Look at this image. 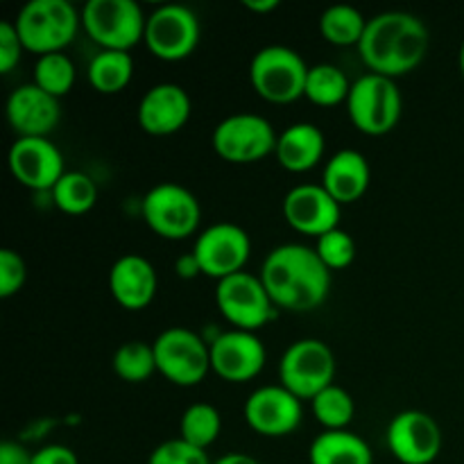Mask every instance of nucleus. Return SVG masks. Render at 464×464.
I'll use <instances>...</instances> for the list:
<instances>
[{"label":"nucleus","mask_w":464,"mask_h":464,"mask_svg":"<svg viewBox=\"0 0 464 464\" xmlns=\"http://www.w3.org/2000/svg\"><path fill=\"white\" fill-rule=\"evenodd\" d=\"M59 118H62L59 98L45 93L34 82L18 86L7 98V121L18 139H32V136L48 139L50 131L59 125Z\"/></svg>","instance_id":"obj_20"},{"label":"nucleus","mask_w":464,"mask_h":464,"mask_svg":"<svg viewBox=\"0 0 464 464\" xmlns=\"http://www.w3.org/2000/svg\"><path fill=\"white\" fill-rule=\"evenodd\" d=\"M157 270L140 254H122L109 270V290L127 311H143L157 295Z\"/></svg>","instance_id":"obj_21"},{"label":"nucleus","mask_w":464,"mask_h":464,"mask_svg":"<svg viewBox=\"0 0 464 464\" xmlns=\"http://www.w3.org/2000/svg\"><path fill=\"white\" fill-rule=\"evenodd\" d=\"M27 279L25 261L14 249H0V297H12L21 293L23 284Z\"/></svg>","instance_id":"obj_35"},{"label":"nucleus","mask_w":464,"mask_h":464,"mask_svg":"<svg viewBox=\"0 0 464 464\" xmlns=\"http://www.w3.org/2000/svg\"><path fill=\"white\" fill-rule=\"evenodd\" d=\"M23 45L21 36H18L16 25L12 21L0 23V72H9L21 59Z\"/></svg>","instance_id":"obj_36"},{"label":"nucleus","mask_w":464,"mask_h":464,"mask_svg":"<svg viewBox=\"0 0 464 464\" xmlns=\"http://www.w3.org/2000/svg\"><path fill=\"white\" fill-rule=\"evenodd\" d=\"M340 208L334 195L322 184H299L285 193L284 218L295 231L306 236H324L338 229Z\"/></svg>","instance_id":"obj_18"},{"label":"nucleus","mask_w":464,"mask_h":464,"mask_svg":"<svg viewBox=\"0 0 464 464\" xmlns=\"http://www.w3.org/2000/svg\"><path fill=\"white\" fill-rule=\"evenodd\" d=\"M222 430V417L220 411L211 403H193L184 411L179 421V438L186 440L193 447L204 449L207 451L213 442L218 440Z\"/></svg>","instance_id":"obj_29"},{"label":"nucleus","mask_w":464,"mask_h":464,"mask_svg":"<svg viewBox=\"0 0 464 464\" xmlns=\"http://www.w3.org/2000/svg\"><path fill=\"white\" fill-rule=\"evenodd\" d=\"M0 464H32V453L18 442L0 444Z\"/></svg>","instance_id":"obj_38"},{"label":"nucleus","mask_w":464,"mask_h":464,"mask_svg":"<svg viewBox=\"0 0 464 464\" xmlns=\"http://www.w3.org/2000/svg\"><path fill=\"white\" fill-rule=\"evenodd\" d=\"M143 220L157 236L168 240H181L195 234L202 220L199 199L186 186L175 181H161L145 193Z\"/></svg>","instance_id":"obj_9"},{"label":"nucleus","mask_w":464,"mask_h":464,"mask_svg":"<svg viewBox=\"0 0 464 464\" xmlns=\"http://www.w3.org/2000/svg\"><path fill=\"white\" fill-rule=\"evenodd\" d=\"M249 252H252V240L247 231L234 222H218L207 227L198 236L193 247V254L202 266V275L218 281L243 272Z\"/></svg>","instance_id":"obj_13"},{"label":"nucleus","mask_w":464,"mask_h":464,"mask_svg":"<svg viewBox=\"0 0 464 464\" xmlns=\"http://www.w3.org/2000/svg\"><path fill=\"white\" fill-rule=\"evenodd\" d=\"M335 356L324 340L304 338L290 344L279 361V381L285 390L311 401L334 385Z\"/></svg>","instance_id":"obj_8"},{"label":"nucleus","mask_w":464,"mask_h":464,"mask_svg":"<svg viewBox=\"0 0 464 464\" xmlns=\"http://www.w3.org/2000/svg\"><path fill=\"white\" fill-rule=\"evenodd\" d=\"M134 75V59L127 50H100L89 63V82L100 93H121Z\"/></svg>","instance_id":"obj_25"},{"label":"nucleus","mask_w":464,"mask_h":464,"mask_svg":"<svg viewBox=\"0 0 464 464\" xmlns=\"http://www.w3.org/2000/svg\"><path fill=\"white\" fill-rule=\"evenodd\" d=\"M18 36L30 53H63L82 25V14L71 0H30L21 7L16 21Z\"/></svg>","instance_id":"obj_3"},{"label":"nucleus","mask_w":464,"mask_h":464,"mask_svg":"<svg viewBox=\"0 0 464 464\" xmlns=\"http://www.w3.org/2000/svg\"><path fill=\"white\" fill-rule=\"evenodd\" d=\"M403 100L397 82L379 72H365L352 82L347 111L353 127L367 136H383L397 127Z\"/></svg>","instance_id":"obj_4"},{"label":"nucleus","mask_w":464,"mask_h":464,"mask_svg":"<svg viewBox=\"0 0 464 464\" xmlns=\"http://www.w3.org/2000/svg\"><path fill=\"white\" fill-rule=\"evenodd\" d=\"M175 272L179 279H195V276L202 275V266L193 252H186L175 261Z\"/></svg>","instance_id":"obj_39"},{"label":"nucleus","mask_w":464,"mask_h":464,"mask_svg":"<svg viewBox=\"0 0 464 464\" xmlns=\"http://www.w3.org/2000/svg\"><path fill=\"white\" fill-rule=\"evenodd\" d=\"M261 281L276 308L306 313L320 306L331 288V270L315 247L285 243L272 249L261 266Z\"/></svg>","instance_id":"obj_1"},{"label":"nucleus","mask_w":464,"mask_h":464,"mask_svg":"<svg viewBox=\"0 0 464 464\" xmlns=\"http://www.w3.org/2000/svg\"><path fill=\"white\" fill-rule=\"evenodd\" d=\"M429 27L411 12H381L367 18L358 53L372 72L399 77L424 62L429 53Z\"/></svg>","instance_id":"obj_2"},{"label":"nucleus","mask_w":464,"mask_h":464,"mask_svg":"<svg viewBox=\"0 0 464 464\" xmlns=\"http://www.w3.org/2000/svg\"><path fill=\"white\" fill-rule=\"evenodd\" d=\"M50 193H53L54 204L68 216H82V213L91 211L98 202L95 181L80 170L63 172V177Z\"/></svg>","instance_id":"obj_28"},{"label":"nucleus","mask_w":464,"mask_h":464,"mask_svg":"<svg viewBox=\"0 0 464 464\" xmlns=\"http://www.w3.org/2000/svg\"><path fill=\"white\" fill-rule=\"evenodd\" d=\"M308 66L297 50L288 45H266L249 63V82L263 100L275 104L295 102L304 95Z\"/></svg>","instance_id":"obj_5"},{"label":"nucleus","mask_w":464,"mask_h":464,"mask_svg":"<svg viewBox=\"0 0 464 464\" xmlns=\"http://www.w3.org/2000/svg\"><path fill=\"white\" fill-rule=\"evenodd\" d=\"M311 464H374L372 449L352 430H322L308 449Z\"/></svg>","instance_id":"obj_24"},{"label":"nucleus","mask_w":464,"mask_h":464,"mask_svg":"<svg viewBox=\"0 0 464 464\" xmlns=\"http://www.w3.org/2000/svg\"><path fill=\"white\" fill-rule=\"evenodd\" d=\"M32 464H80V460L72 449L63 447V444H48L32 453Z\"/></svg>","instance_id":"obj_37"},{"label":"nucleus","mask_w":464,"mask_h":464,"mask_svg":"<svg viewBox=\"0 0 464 464\" xmlns=\"http://www.w3.org/2000/svg\"><path fill=\"white\" fill-rule=\"evenodd\" d=\"M157 356V372L170 383L193 388L202 383L211 372V349L208 343L186 326H170L161 331L152 343Z\"/></svg>","instance_id":"obj_6"},{"label":"nucleus","mask_w":464,"mask_h":464,"mask_svg":"<svg viewBox=\"0 0 464 464\" xmlns=\"http://www.w3.org/2000/svg\"><path fill=\"white\" fill-rule=\"evenodd\" d=\"M349 91H352V82L344 75L343 68L334 66V63H315L308 68L304 95L313 104L335 107L340 102H347Z\"/></svg>","instance_id":"obj_26"},{"label":"nucleus","mask_w":464,"mask_h":464,"mask_svg":"<svg viewBox=\"0 0 464 464\" xmlns=\"http://www.w3.org/2000/svg\"><path fill=\"white\" fill-rule=\"evenodd\" d=\"M324 134L313 122H295L276 139V161L290 172H306L320 163L324 154Z\"/></svg>","instance_id":"obj_23"},{"label":"nucleus","mask_w":464,"mask_h":464,"mask_svg":"<svg viewBox=\"0 0 464 464\" xmlns=\"http://www.w3.org/2000/svg\"><path fill=\"white\" fill-rule=\"evenodd\" d=\"M245 421L263 438H284L302 424V399L284 385H263L247 397L243 408Z\"/></svg>","instance_id":"obj_14"},{"label":"nucleus","mask_w":464,"mask_h":464,"mask_svg":"<svg viewBox=\"0 0 464 464\" xmlns=\"http://www.w3.org/2000/svg\"><path fill=\"white\" fill-rule=\"evenodd\" d=\"M365 27L367 18L353 5H331L320 16V34L334 45H358Z\"/></svg>","instance_id":"obj_27"},{"label":"nucleus","mask_w":464,"mask_h":464,"mask_svg":"<svg viewBox=\"0 0 464 464\" xmlns=\"http://www.w3.org/2000/svg\"><path fill=\"white\" fill-rule=\"evenodd\" d=\"M388 449L401 464H430L442 451V430L429 412H397L388 426Z\"/></svg>","instance_id":"obj_15"},{"label":"nucleus","mask_w":464,"mask_h":464,"mask_svg":"<svg viewBox=\"0 0 464 464\" xmlns=\"http://www.w3.org/2000/svg\"><path fill=\"white\" fill-rule=\"evenodd\" d=\"M7 161L14 179L32 190H53L66 172L59 148L44 136L14 140Z\"/></svg>","instance_id":"obj_17"},{"label":"nucleus","mask_w":464,"mask_h":464,"mask_svg":"<svg viewBox=\"0 0 464 464\" xmlns=\"http://www.w3.org/2000/svg\"><path fill=\"white\" fill-rule=\"evenodd\" d=\"M317 256L322 258L329 270H344L356 258V243H353L352 234L344 229H334L329 234L320 236L315 245Z\"/></svg>","instance_id":"obj_33"},{"label":"nucleus","mask_w":464,"mask_h":464,"mask_svg":"<svg viewBox=\"0 0 464 464\" xmlns=\"http://www.w3.org/2000/svg\"><path fill=\"white\" fill-rule=\"evenodd\" d=\"M34 84L45 93L62 98L75 84V63L66 53L41 54L34 63Z\"/></svg>","instance_id":"obj_32"},{"label":"nucleus","mask_w":464,"mask_h":464,"mask_svg":"<svg viewBox=\"0 0 464 464\" xmlns=\"http://www.w3.org/2000/svg\"><path fill=\"white\" fill-rule=\"evenodd\" d=\"M211 372L227 383H247L266 367V347L254 331H222L208 343Z\"/></svg>","instance_id":"obj_16"},{"label":"nucleus","mask_w":464,"mask_h":464,"mask_svg":"<svg viewBox=\"0 0 464 464\" xmlns=\"http://www.w3.org/2000/svg\"><path fill=\"white\" fill-rule=\"evenodd\" d=\"M113 372L125 383H143L157 372L154 347L143 340L122 343L113 353Z\"/></svg>","instance_id":"obj_30"},{"label":"nucleus","mask_w":464,"mask_h":464,"mask_svg":"<svg viewBox=\"0 0 464 464\" xmlns=\"http://www.w3.org/2000/svg\"><path fill=\"white\" fill-rule=\"evenodd\" d=\"M143 9L136 0H89L82 7V27L102 50H127L145 39Z\"/></svg>","instance_id":"obj_7"},{"label":"nucleus","mask_w":464,"mask_h":464,"mask_svg":"<svg viewBox=\"0 0 464 464\" xmlns=\"http://www.w3.org/2000/svg\"><path fill=\"white\" fill-rule=\"evenodd\" d=\"M243 5L249 9V12L266 14L279 7V0H243Z\"/></svg>","instance_id":"obj_41"},{"label":"nucleus","mask_w":464,"mask_h":464,"mask_svg":"<svg viewBox=\"0 0 464 464\" xmlns=\"http://www.w3.org/2000/svg\"><path fill=\"white\" fill-rule=\"evenodd\" d=\"M372 181L370 163L358 150H338L326 161L322 186L334 195L338 204H352L367 193Z\"/></svg>","instance_id":"obj_22"},{"label":"nucleus","mask_w":464,"mask_h":464,"mask_svg":"<svg viewBox=\"0 0 464 464\" xmlns=\"http://www.w3.org/2000/svg\"><path fill=\"white\" fill-rule=\"evenodd\" d=\"M190 109L193 104L184 86L175 82H161L145 91L136 109V118L145 134L170 136L184 130L190 118Z\"/></svg>","instance_id":"obj_19"},{"label":"nucleus","mask_w":464,"mask_h":464,"mask_svg":"<svg viewBox=\"0 0 464 464\" xmlns=\"http://www.w3.org/2000/svg\"><path fill=\"white\" fill-rule=\"evenodd\" d=\"M148 464H213L204 449L193 447L186 440H166L150 453Z\"/></svg>","instance_id":"obj_34"},{"label":"nucleus","mask_w":464,"mask_h":464,"mask_svg":"<svg viewBox=\"0 0 464 464\" xmlns=\"http://www.w3.org/2000/svg\"><path fill=\"white\" fill-rule=\"evenodd\" d=\"M213 464H261V462H258L256 458L249 456V453L234 451V453H225V456H220Z\"/></svg>","instance_id":"obj_40"},{"label":"nucleus","mask_w":464,"mask_h":464,"mask_svg":"<svg viewBox=\"0 0 464 464\" xmlns=\"http://www.w3.org/2000/svg\"><path fill=\"white\" fill-rule=\"evenodd\" d=\"M311 408L315 420L324 426V430H347L356 415V403L352 394L340 385H329L317 397L311 399Z\"/></svg>","instance_id":"obj_31"},{"label":"nucleus","mask_w":464,"mask_h":464,"mask_svg":"<svg viewBox=\"0 0 464 464\" xmlns=\"http://www.w3.org/2000/svg\"><path fill=\"white\" fill-rule=\"evenodd\" d=\"M460 72L464 77V41H462V48H460Z\"/></svg>","instance_id":"obj_42"},{"label":"nucleus","mask_w":464,"mask_h":464,"mask_svg":"<svg viewBox=\"0 0 464 464\" xmlns=\"http://www.w3.org/2000/svg\"><path fill=\"white\" fill-rule=\"evenodd\" d=\"M216 302L234 329L256 334L275 317V302L267 295L261 276H254L245 270L218 281Z\"/></svg>","instance_id":"obj_11"},{"label":"nucleus","mask_w":464,"mask_h":464,"mask_svg":"<svg viewBox=\"0 0 464 464\" xmlns=\"http://www.w3.org/2000/svg\"><path fill=\"white\" fill-rule=\"evenodd\" d=\"M145 44L163 62L186 59L199 44V21L186 5H159L145 23Z\"/></svg>","instance_id":"obj_12"},{"label":"nucleus","mask_w":464,"mask_h":464,"mask_svg":"<svg viewBox=\"0 0 464 464\" xmlns=\"http://www.w3.org/2000/svg\"><path fill=\"white\" fill-rule=\"evenodd\" d=\"M276 131L267 118L240 111L220 121L213 130L211 145L218 157L231 163H254L276 150Z\"/></svg>","instance_id":"obj_10"}]
</instances>
